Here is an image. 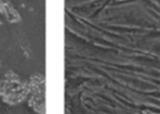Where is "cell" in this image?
Segmentation results:
<instances>
[{
    "instance_id": "1",
    "label": "cell",
    "mask_w": 160,
    "mask_h": 114,
    "mask_svg": "<svg viewBox=\"0 0 160 114\" xmlns=\"http://www.w3.org/2000/svg\"><path fill=\"white\" fill-rule=\"evenodd\" d=\"M28 83L22 81L19 75L12 71H8L2 79H0V98L9 105H18L26 100Z\"/></svg>"
},
{
    "instance_id": "2",
    "label": "cell",
    "mask_w": 160,
    "mask_h": 114,
    "mask_svg": "<svg viewBox=\"0 0 160 114\" xmlns=\"http://www.w3.org/2000/svg\"><path fill=\"white\" fill-rule=\"evenodd\" d=\"M28 104L39 114H45V79L35 74L28 81Z\"/></svg>"
},
{
    "instance_id": "3",
    "label": "cell",
    "mask_w": 160,
    "mask_h": 114,
    "mask_svg": "<svg viewBox=\"0 0 160 114\" xmlns=\"http://www.w3.org/2000/svg\"><path fill=\"white\" fill-rule=\"evenodd\" d=\"M0 14L10 24H16L21 21V15L9 0H0Z\"/></svg>"
}]
</instances>
